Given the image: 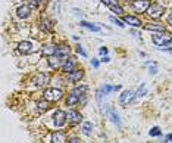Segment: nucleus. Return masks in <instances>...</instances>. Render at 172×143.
<instances>
[{
  "label": "nucleus",
  "mask_w": 172,
  "mask_h": 143,
  "mask_svg": "<svg viewBox=\"0 0 172 143\" xmlns=\"http://www.w3.org/2000/svg\"><path fill=\"white\" fill-rule=\"evenodd\" d=\"M109 61H110V58H109V56H105V58L102 59V62H109Z\"/></svg>",
  "instance_id": "nucleus-37"
},
{
  "label": "nucleus",
  "mask_w": 172,
  "mask_h": 143,
  "mask_svg": "<svg viewBox=\"0 0 172 143\" xmlns=\"http://www.w3.org/2000/svg\"><path fill=\"white\" fill-rule=\"evenodd\" d=\"M43 2H44V0H30V6H34V8H35V6H38L40 3H43Z\"/></svg>",
  "instance_id": "nucleus-30"
},
{
  "label": "nucleus",
  "mask_w": 172,
  "mask_h": 143,
  "mask_svg": "<svg viewBox=\"0 0 172 143\" xmlns=\"http://www.w3.org/2000/svg\"><path fill=\"white\" fill-rule=\"evenodd\" d=\"M106 6H109V8H112V6H116L118 5V0H102Z\"/></svg>",
  "instance_id": "nucleus-28"
},
{
  "label": "nucleus",
  "mask_w": 172,
  "mask_h": 143,
  "mask_svg": "<svg viewBox=\"0 0 172 143\" xmlns=\"http://www.w3.org/2000/svg\"><path fill=\"white\" fill-rule=\"evenodd\" d=\"M144 30H147V31H165V25L163 24H146Z\"/></svg>",
  "instance_id": "nucleus-19"
},
{
  "label": "nucleus",
  "mask_w": 172,
  "mask_h": 143,
  "mask_svg": "<svg viewBox=\"0 0 172 143\" xmlns=\"http://www.w3.org/2000/svg\"><path fill=\"white\" fill-rule=\"evenodd\" d=\"M156 72H157V71H156V68H150V74H153V75H155Z\"/></svg>",
  "instance_id": "nucleus-38"
},
{
  "label": "nucleus",
  "mask_w": 172,
  "mask_h": 143,
  "mask_svg": "<svg viewBox=\"0 0 172 143\" xmlns=\"http://www.w3.org/2000/svg\"><path fill=\"white\" fill-rule=\"evenodd\" d=\"M112 12H113V13H116V15H122L124 13V9L121 8V6H119V5H116V6H112Z\"/></svg>",
  "instance_id": "nucleus-27"
},
{
  "label": "nucleus",
  "mask_w": 172,
  "mask_h": 143,
  "mask_svg": "<svg viewBox=\"0 0 172 143\" xmlns=\"http://www.w3.org/2000/svg\"><path fill=\"white\" fill-rule=\"evenodd\" d=\"M57 52V46L55 44H44L41 47V55L43 56H55Z\"/></svg>",
  "instance_id": "nucleus-11"
},
{
  "label": "nucleus",
  "mask_w": 172,
  "mask_h": 143,
  "mask_svg": "<svg viewBox=\"0 0 172 143\" xmlns=\"http://www.w3.org/2000/svg\"><path fill=\"white\" fill-rule=\"evenodd\" d=\"M52 143H66V134L63 131H53L52 133Z\"/></svg>",
  "instance_id": "nucleus-13"
},
{
  "label": "nucleus",
  "mask_w": 172,
  "mask_h": 143,
  "mask_svg": "<svg viewBox=\"0 0 172 143\" xmlns=\"http://www.w3.org/2000/svg\"><path fill=\"white\" fill-rule=\"evenodd\" d=\"M110 21H112L113 24H116L118 27H124L122 22H121V21H118V19H116V18H113V16H110Z\"/></svg>",
  "instance_id": "nucleus-31"
},
{
  "label": "nucleus",
  "mask_w": 172,
  "mask_h": 143,
  "mask_svg": "<svg viewBox=\"0 0 172 143\" xmlns=\"http://www.w3.org/2000/svg\"><path fill=\"white\" fill-rule=\"evenodd\" d=\"M150 2L149 0H134L131 3V6L134 10H137V12H147V9L150 8Z\"/></svg>",
  "instance_id": "nucleus-6"
},
{
  "label": "nucleus",
  "mask_w": 172,
  "mask_h": 143,
  "mask_svg": "<svg viewBox=\"0 0 172 143\" xmlns=\"http://www.w3.org/2000/svg\"><path fill=\"white\" fill-rule=\"evenodd\" d=\"M37 106L40 108V111H46V109H47V108H49V103H47V101L44 99V101L37 102Z\"/></svg>",
  "instance_id": "nucleus-25"
},
{
  "label": "nucleus",
  "mask_w": 172,
  "mask_h": 143,
  "mask_svg": "<svg viewBox=\"0 0 172 143\" xmlns=\"http://www.w3.org/2000/svg\"><path fill=\"white\" fill-rule=\"evenodd\" d=\"M16 13H18V16L19 18H22V19H27V18L31 15V6H21V8H18L16 10Z\"/></svg>",
  "instance_id": "nucleus-17"
},
{
  "label": "nucleus",
  "mask_w": 172,
  "mask_h": 143,
  "mask_svg": "<svg viewBox=\"0 0 172 143\" xmlns=\"http://www.w3.org/2000/svg\"><path fill=\"white\" fill-rule=\"evenodd\" d=\"M124 21L127 22V24H130V25L132 27H141V21H140L138 18H135V16H131V15H127V16H124Z\"/></svg>",
  "instance_id": "nucleus-18"
},
{
  "label": "nucleus",
  "mask_w": 172,
  "mask_h": 143,
  "mask_svg": "<svg viewBox=\"0 0 172 143\" xmlns=\"http://www.w3.org/2000/svg\"><path fill=\"white\" fill-rule=\"evenodd\" d=\"M47 64H49V67L50 68H59V67H62L63 65V59H60L59 56H49V59H47Z\"/></svg>",
  "instance_id": "nucleus-14"
},
{
  "label": "nucleus",
  "mask_w": 172,
  "mask_h": 143,
  "mask_svg": "<svg viewBox=\"0 0 172 143\" xmlns=\"http://www.w3.org/2000/svg\"><path fill=\"white\" fill-rule=\"evenodd\" d=\"M102 92H103V94L106 96V94H109L110 92H115V86H109V84H105L102 89H100Z\"/></svg>",
  "instance_id": "nucleus-24"
},
{
  "label": "nucleus",
  "mask_w": 172,
  "mask_h": 143,
  "mask_svg": "<svg viewBox=\"0 0 172 143\" xmlns=\"http://www.w3.org/2000/svg\"><path fill=\"white\" fill-rule=\"evenodd\" d=\"M77 52H78V53H81L82 56H87V53H85V50L82 49L81 46H77Z\"/></svg>",
  "instance_id": "nucleus-32"
},
{
  "label": "nucleus",
  "mask_w": 172,
  "mask_h": 143,
  "mask_svg": "<svg viewBox=\"0 0 172 143\" xmlns=\"http://www.w3.org/2000/svg\"><path fill=\"white\" fill-rule=\"evenodd\" d=\"M106 111H107V114H109V117H110V119H112V121H113V123H115V124H116L118 127H121V119H119V115H118V114L115 112L113 108L107 105V106H106Z\"/></svg>",
  "instance_id": "nucleus-16"
},
{
  "label": "nucleus",
  "mask_w": 172,
  "mask_h": 143,
  "mask_svg": "<svg viewBox=\"0 0 172 143\" xmlns=\"http://www.w3.org/2000/svg\"><path fill=\"white\" fill-rule=\"evenodd\" d=\"M163 142H165V143H168V142H172V134H168V136H165Z\"/></svg>",
  "instance_id": "nucleus-34"
},
{
  "label": "nucleus",
  "mask_w": 172,
  "mask_h": 143,
  "mask_svg": "<svg viewBox=\"0 0 172 143\" xmlns=\"http://www.w3.org/2000/svg\"><path fill=\"white\" fill-rule=\"evenodd\" d=\"M80 25L81 27H85V28H88L91 31H100V28L97 25H94V24H90V22H87V21H81L80 22Z\"/></svg>",
  "instance_id": "nucleus-22"
},
{
  "label": "nucleus",
  "mask_w": 172,
  "mask_h": 143,
  "mask_svg": "<svg viewBox=\"0 0 172 143\" xmlns=\"http://www.w3.org/2000/svg\"><path fill=\"white\" fill-rule=\"evenodd\" d=\"M50 77L46 74V72H37L35 75L33 77V84L34 87H43L49 83Z\"/></svg>",
  "instance_id": "nucleus-4"
},
{
  "label": "nucleus",
  "mask_w": 172,
  "mask_h": 143,
  "mask_svg": "<svg viewBox=\"0 0 172 143\" xmlns=\"http://www.w3.org/2000/svg\"><path fill=\"white\" fill-rule=\"evenodd\" d=\"M82 77H84V71H82V69H74L72 72L68 74V81L77 83V81H81Z\"/></svg>",
  "instance_id": "nucleus-12"
},
{
  "label": "nucleus",
  "mask_w": 172,
  "mask_h": 143,
  "mask_svg": "<svg viewBox=\"0 0 172 143\" xmlns=\"http://www.w3.org/2000/svg\"><path fill=\"white\" fill-rule=\"evenodd\" d=\"M91 130H93V124L91 123H84V126H82V133L85 136H90L91 134Z\"/></svg>",
  "instance_id": "nucleus-23"
},
{
  "label": "nucleus",
  "mask_w": 172,
  "mask_h": 143,
  "mask_svg": "<svg viewBox=\"0 0 172 143\" xmlns=\"http://www.w3.org/2000/svg\"><path fill=\"white\" fill-rule=\"evenodd\" d=\"M68 55H69V49H68V47H65V46H57L56 56H59L60 59L65 61V59L68 58Z\"/></svg>",
  "instance_id": "nucleus-20"
},
{
  "label": "nucleus",
  "mask_w": 172,
  "mask_h": 143,
  "mask_svg": "<svg viewBox=\"0 0 172 143\" xmlns=\"http://www.w3.org/2000/svg\"><path fill=\"white\" fill-rule=\"evenodd\" d=\"M160 133H162V131H160V128H159V127H153V128H152V130L149 131V134L152 136V137H156V136H160Z\"/></svg>",
  "instance_id": "nucleus-26"
},
{
  "label": "nucleus",
  "mask_w": 172,
  "mask_h": 143,
  "mask_svg": "<svg viewBox=\"0 0 172 143\" xmlns=\"http://www.w3.org/2000/svg\"><path fill=\"white\" fill-rule=\"evenodd\" d=\"M91 65H93L94 68H99V61H96V59H93V61H91Z\"/></svg>",
  "instance_id": "nucleus-35"
},
{
  "label": "nucleus",
  "mask_w": 172,
  "mask_h": 143,
  "mask_svg": "<svg viewBox=\"0 0 172 143\" xmlns=\"http://www.w3.org/2000/svg\"><path fill=\"white\" fill-rule=\"evenodd\" d=\"M62 71L65 72V74H69V72H72L75 68V56H68L65 59V62H63V65H62Z\"/></svg>",
  "instance_id": "nucleus-9"
},
{
  "label": "nucleus",
  "mask_w": 172,
  "mask_h": 143,
  "mask_svg": "<svg viewBox=\"0 0 172 143\" xmlns=\"http://www.w3.org/2000/svg\"><path fill=\"white\" fill-rule=\"evenodd\" d=\"M68 114V119H69V123H72V124H78V123H81L82 119V115L80 112H77V111H69V112H66Z\"/></svg>",
  "instance_id": "nucleus-15"
},
{
  "label": "nucleus",
  "mask_w": 172,
  "mask_h": 143,
  "mask_svg": "<svg viewBox=\"0 0 172 143\" xmlns=\"http://www.w3.org/2000/svg\"><path fill=\"white\" fill-rule=\"evenodd\" d=\"M40 27H41V30H46V31H52V28H53V24L50 22L47 18H41Z\"/></svg>",
  "instance_id": "nucleus-21"
},
{
  "label": "nucleus",
  "mask_w": 172,
  "mask_h": 143,
  "mask_svg": "<svg viewBox=\"0 0 172 143\" xmlns=\"http://www.w3.org/2000/svg\"><path fill=\"white\" fill-rule=\"evenodd\" d=\"M43 96H44V99L47 102H56V101H59V99H62L63 92H62L60 89H57V87H49V89L44 90Z\"/></svg>",
  "instance_id": "nucleus-2"
},
{
  "label": "nucleus",
  "mask_w": 172,
  "mask_h": 143,
  "mask_svg": "<svg viewBox=\"0 0 172 143\" xmlns=\"http://www.w3.org/2000/svg\"><path fill=\"white\" fill-rule=\"evenodd\" d=\"M171 42H172L171 34L165 33V31H159V33H156L153 35V43H155L156 46H166V44H169Z\"/></svg>",
  "instance_id": "nucleus-3"
},
{
  "label": "nucleus",
  "mask_w": 172,
  "mask_h": 143,
  "mask_svg": "<svg viewBox=\"0 0 172 143\" xmlns=\"http://www.w3.org/2000/svg\"><path fill=\"white\" fill-rule=\"evenodd\" d=\"M69 143H81V140H80L78 137H71V139H69Z\"/></svg>",
  "instance_id": "nucleus-33"
},
{
  "label": "nucleus",
  "mask_w": 172,
  "mask_h": 143,
  "mask_svg": "<svg viewBox=\"0 0 172 143\" xmlns=\"http://www.w3.org/2000/svg\"><path fill=\"white\" fill-rule=\"evenodd\" d=\"M138 94H137V96H144V94H146V84H144V83H143V84H141V89H138Z\"/></svg>",
  "instance_id": "nucleus-29"
},
{
  "label": "nucleus",
  "mask_w": 172,
  "mask_h": 143,
  "mask_svg": "<svg viewBox=\"0 0 172 143\" xmlns=\"http://www.w3.org/2000/svg\"><path fill=\"white\" fill-rule=\"evenodd\" d=\"M163 13V6H160V5H150V8L147 9V15L150 18H159L160 15Z\"/></svg>",
  "instance_id": "nucleus-8"
},
{
  "label": "nucleus",
  "mask_w": 172,
  "mask_h": 143,
  "mask_svg": "<svg viewBox=\"0 0 172 143\" xmlns=\"http://www.w3.org/2000/svg\"><path fill=\"white\" fill-rule=\"evenodd\" d=\"M85 92H87V86H78V87H75L74 90L68 94L66 105L68 106H74L78 102H81V97L85 96Z\"/></svg>",
  "instance_id": "nucleus-1"
},
{
  "label": "nucleus",
  "mask_w": 172,
  "mask_h": 143,
  "mask_svg": "<svg viewBox=\"0 0 172 143\" xmlns=\"http://www.w3.org/2000/svg\"><path fill=\"white\" fill-rule=\"evenodd\" d=\"M134 97H135L134 90H124L122 94L119 96V102H121V105H128L130 102L134 101Z\"/></svg>",
  "instance_id": "nucleus-7"
},
{
  "label": "nucleus",
  "mask_w": 172,
  "mask_h": 143,
  "mask_svg": "<svg viewBox=\"0 0 172 143\" xmlns=\"http://www.w3.org/2000/svg\"><path fill=\"white\" fill-rule=\"evenodd\" d=\"M168 24H171V25H172V13L168 16Z\"/></svg>",
  "instance_id": "nucleus-39"
},
{
  "label": "nucleus",
  "mask_w": 172,
  "mask_h": 143,
  "mask_svg": "<svg viewBox=\"0 0 172 143\" xmlns=\"http://www.w3.org/2000/svg\"><path fill=\"white\" fill-rule=\"evenodd\" d=\"M18 50L22 55H28V53H33L35 50V47H34V44L31 42H21L19 46H18Z\"/></svg>",
  "instance_id": "nucleus-10"
},
{
  "label": "nucleus",
  "mask_w": 172,
  "mask_h": 143,
  "mask_svg": "<svg viewBox=\"0 0 172 143\" xmlns=\"http://www.w3.org/2000/svg\"><path fill=\"white\" fill-rule=\"evenodd\" d=\"M100 55H107V49H106V47H102V49H100Z\"/></svg>",
  "instance_id": "nucleus-36"
},
{
  "label": "nucleus",
  "mask_w": 172,
  "mask_h": 143,
  "mask_svg": "<svg viewBox=\"0 0 172 143\" xmlns=\"http://www.w3.org/2000/svg\"><path fill=\"white\" fill-rule=\"evenodd\" d=\"M66 119H68V114L63 112V111H56V112L53 114V123H55L56 127L65 126Z\"/></svg>",
  "instance_id": "nucleus-5"
}]
</instances>
